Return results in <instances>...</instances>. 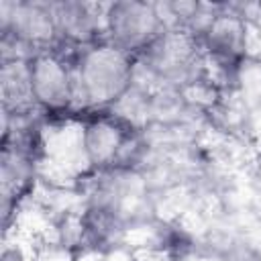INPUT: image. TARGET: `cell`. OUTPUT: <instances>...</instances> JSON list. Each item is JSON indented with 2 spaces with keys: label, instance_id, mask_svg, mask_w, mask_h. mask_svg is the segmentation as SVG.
<instances>
[{
  "label": "cell",
  "instance_id": "1",
  "mask_svg": "<svg viewBox=\"0 0 261 261\" xmlns=\"http://www.w3.org/2000/svg\"><path fill=\"white\" fill-rule=\"evenodd\" d=\"M139 57L104 35L73 51L77 100L84 110H112L133 88Z\"/></svg>",
  "mask_w": 261,
  "mask_h": 261
},
{
  "label": "cell",
  "instance_id": "2",
  "mask_svg": "<svg viewBox=\"0 0 261 261\" xmlns=\"http://www.w3.org/2000/svg\"><path fill=\"white\" fill-rule=\"evenodd\" d=\"M80 118V151L90 169L98 173L130 169L141 143L137 124L112 110H84Z\"/></svg>",
  "mask_w": 261,
  "mask_h": 261
},
{
  "label": "cell",
  "instance_id": "3",
  "mask_svg": "<svg viewBox=\"0 0 261 261\" xmlns=\"http://www.w3.org/2000/svg\"><path fill=\"white\" fill-rule=\"evenodd\" d=\"M24 73L35 110L49 116L71 112L77 102L73 53L67 55L57 43L33 49L24 57Z\"/></svg>",
  "mask_w": 261,
  "mask_h": 261
},
{
  "label": "cell",
  "instance_id": "4",
  "mask_svg": "<svg viewBox=\"0 0 261 261\" xmlns=\"http://www.w3.org/2000/svg\"><path fill=\"white\" fill-rule=\"evenodd\" d=\"M167 29L159 4L145 0L110 2L102 12V33L120 49L141 57Z\"/></svg>",
  "mask_w": 261,
  "mask_h": 261
},
{
  "label": "cell",
  "instance_id": "5",
  "mask_svg": "<svg viewBox=\"0 0 261 261\" xmlns=\"http://www.w3.org/2000/svg\"><path fill=\"white\" fill-rule=\"evenodd\" d=\"M204 57H208L228 80L234 67L249 55L245 18L222 6H212L202 27L196 31Z\"/></svg>",
  "mask_w": 261,
  "mask_h": 261
},
{
  "label": "cell",
  "instance_id": "6",
  "mask_svg": "<svg viewBox=\"0 0 261 261\" xmlns=\"http://www.w3.org/2000/svg\"><path fill=\"white\" fill-rule=\"evenodd\" d=\"M151 71L169 82H186L204 59L198 35L190 29L167 24V29L141 55Z\"/></svg>",
  "mask_w": 261,
  "mask_h": 261
},
{
  "label": "cell",
  "instance_id": "7",
  "mask_svg": "<svg viewBox=\"0 0 261 261\" xmlns=\"http://www.w3.org/2000/svg\"><path fill=\"white\" fill-rule=\"evenodd\" d=\"M228 82L245 110L261 112V57L249 53L228 75Z\"/></svg>",
  "mask_w": 261,
  "mask_h": 261
}]
</instances>
